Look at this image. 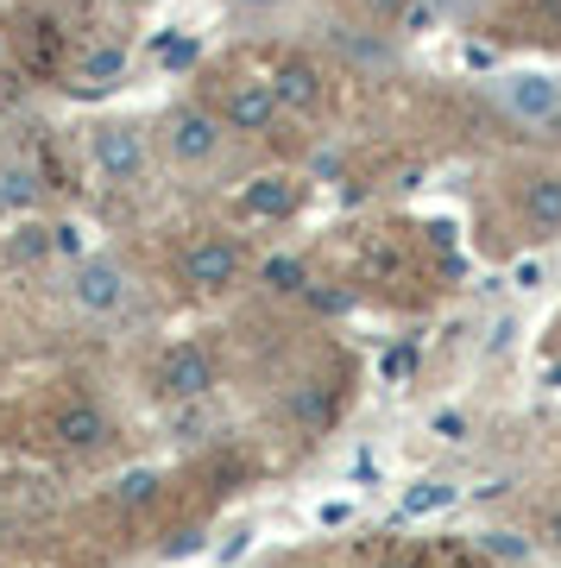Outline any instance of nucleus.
<instances>
[{
	"label": "nucleus",
	"mask_w": 561,
	"mask_h": 568,
	"mask_svg": "<svg viewBox=\"0 0 561 568\" xmlns=\"http://www.w3.org/2000/svg\"><path fill=\"white\" fill-rule=\"evenodd\" d=\"M221 145H227V126H221V114H208V108L183 102L164 114V152H171V164H183V171H208V164L221 159Z\"/></svg>",
	"instance_id": "1"
},
{
	"label": "nucleus",
	"mask_w": 561,
	"mask_h": 568,
	"mask_svg": "<svg viewBox=\"0 0 561 568\" xmlns=\"http://www.w3.org/2000/svg\"><path fill=\"white\" fill-rule=\"evenodd\" d=\"M126 297H133V278H126L121 260H108V253H89V260L70 272V304H76L89 323H108V316H121Z\"/></svg>",
	"instance_id": "2"
},
{
	"label": "nucleus",
	"mask_w": 561,
	"mask_h": 568,
	"mask_svg": "<svg viewBox=\"0 0 561 568\" xmlns=\"http://www.w3.org/2000/svg\"><path fill=\"white\" fill-rule=\"evenodd\" d=\"M89 164H95L101 183H133L145 171V133L126 121L89 126Z\"/></svg>",
	"instance_id": "3"
},
{
	"label": "nucleus",
	"mask_w": 561,
	"mask_h": 568,
	"mask_svg": "<svg viewBox=\"0 0 561 568\" xmlns=\"http://www.w3.org/2000/svg\"><path fill=\"white\" fill-rule=\"evenodd\" d=\"M272 121H278V95H272L265 77H246L227 89V102H221V126L227 133H265Z\"/></svg>",
	"instance_id": "4"
},
{
	"label": "nucleus",
	"mask_w": 561,
	"mask_h": 568,
	"mask_svg": "<svg viewBox=\"0 0 561 568\" xmlns=\"http://www.w3.org/2000/svg\"><path fill=\"white\" fill-rule=\"evenodd\" d=\"M183 278L196 284V291H227V284L241 278V246L234 241H196L183 253Z\"/></svg>",
	"instance_id": "5"
},
{
	"label": "nucleus",
	"mask_w": 561,
	"mask_h": 568,
	"mask_svg": "<svg viewBox=\"0 0 561 568\" xmlns=\"http://www.w3.org/2000/svg\"><path fill=\"white\" fill-rule=\"evenodd\" d=\"M159 386L171 392V398H202V392L215 386V361H208L196 342H177L159 361Z\"/></svg>",
	"instance_id": "6"
},
{
	"label": "nucleus",
	"mask_w": 561,
	"mask_h": 568,
	"mask_svg": "<svg viewBox=\"0 0 561 568\" xmlns=\"http://www.w3.org/2000/svg\"><path fill=\"white\" fill-rule=\"evenodd\" d=\"M499 95H504V108H511L518 121H555V108H561L555 77H511Z\"/></svg>",
	"instance_id": "7"
},
{
	"label": "nucleus",
	"mask_w": 561,
	"mask_h": 568,
	"mask_svg": "<svg viewBox=\"0 0 561 568\" xmlns=\"http://www.w3.org/2000/svg\"><path fill=\"white\" fill-rule=\"evenodd\" d=\"M272 82V95H278V108H316L322 102V77H316V63H278V77H265Z\"/></svg>",
	"instance_id": "8"
},
{
	"label": "nucleus",
	"mask_w": 561,
	"mask_h": 568,
	"mask_svg": "<svg viewBox=\"0 0 561 568\" xmlns=\"http://www.w3.org/2000/svg\"><path fill=\"white\" fill-rule=\"evenodd\" d=\"M51 436H58L63 448H101L108 443V417H101L95 405H63L58 424H51Z\"/></svg>",
	"instance_id": "9"
},
{
	"label": "nucleus",
	"mask_w": 561,
	"mask_h": 568,
	"mask_svg": "<svg viewBox=\"0 0 561 568\" xmlns=\"http://www.w3.org/2000/svg\"><path fill=\"white\" fill-rule=\"evenodd\" d=\"M523 222L537 227V234H555L561 227V171H549V178H537L523 190Z\"/></svg>",
	"instance_id": "10"
},
{
	"label": "nucleus",
	"mask_w": 561,
	"mask_h": 568,
	"mask_svg": "<svg viewBox=\"0 0 561 568\" xmlns=\"http://www.w3.org/2000/svg\"><path fill=\"white\" fill-rule=\"evenodd\" d=\"M241 209H246V215H259V222H272V215H290V209H297V183H290V178H259V183L241 196Z\"/></svg>",
	"instance_id": "11"
},
{
	"label": "nucleus",
	"mask_w": 561,
	"mask_h": 568,
	"mask_svg": "<svg viewBox=\"0 0 561 568\" xmlns=\"http://www.w3.org/2000/svg\"><path fill=\"white\" fill-rule=\"evenodd\" d=\"M461 499V487H448V480H429V487H417V493H404V506H398V518H429V511H441V506H455Z\"/></svg>",
	"instance_id": "12"
},
{
	"label": "nucleus",
	"mask_w": 561,
	"mask_h": 568,
	"mask_svg": "<svg viewBox=\"0 0 561 568\" xmlns=\"http://www.w3.org/2000/svg\"><path fill=\"white\" fill-rule=\"evenodd\" d=\"M152 493H159V474H152V467H133L121 487H114V499H121V506H145Z\"/></svg>",
	"instance_id": "13"
},
{
	"label": "nucleus",
	"mask_w": 561,
	"mask_h": 568,
	"mask_svg": "<svg viewBox=\"0 0 561 568\" xmlns=\"http://www.w3.org/2000/svg\"><path fill=\"white\" fill-rule=\"evenodd\" d=\"M480 544L492 549V556H504V562H530V544H523V537H511V530H486Z\"/></svg>",
	"instance_id": "14"
},
{
	"label": "nucleus",
	"mask_w": 561,
	"mask_h": 568,
	"mask_svg": "<svg viewBox=\"0 0 561 568\" xmlns=\"http://www.w3.org/2000/svg\"><path fill=\"white\" fill-rule=\"evenodd\" d=\"M82 77H89V82L121 77V51H89V58H82Z\"/></svg>",
	"instance_id": "15"
},
{
	"label": "nucleus",
	"mask_w": 561,
	"mask_h": 568,
	"mask_svg": "<svg viewBox=\"0 0 561 568\" xmlns=\"http://www.w3.org/2000/svg\"><path fill=\"white\" fill-rule=\"evenodd\" d=\"M265 284H272V291H297V284H303V265H297V260H272V265H265Z\"/></svg>",
	"instance_id": "16"
},
{
	"label": "nucleus",
	"mask_w": 561,
	"mask_h": 568,
	"mask_svg": "<svg viewBox=\"0 0 561 568\" xmlns=\"http://www.w3.org/2000/svg\"><path fill=\"white\" fill-rule=\"evenodd\" d=\"M436 436L461 443V436H467V417H461V410H441V417H436Z\"/></svg>",
	"instance_id": "17"
},
{
	"label": "nucleus",
	"mask_w": 561,
	"mask_h": 568,
	"mask_svg": "<svg viewBox=\"0 0 561 568\" xmlns=\"http://www.w3.org/2000/svg\"><path fill=\"white\" fill-rule=\"evenodd\" d=\"M0 196H7V203H32V183H26L20 171H13V178H7V190H0Z\"/></svg>",
	"instance_id": "18"
},
{
	"label": "nucleus",
	"mask_w": 561,
	"mask_h": 568,
	"mask_svg": "<svg viewBox=\"0 0 561 568\" xmlns=\"http://www.w3.org/2000/svg\"><path fill=\"white\" fill-rule=\"evenodd\" d=\"M410 361H417V354H410V347H398V354L385 361V373H391V379H404V373H410Z\"/></svg>",
	"instance_id": "19"
},
{
	"label": "nucleus",
	"mask_w": 561,
	"mask_h": 568,
	"mask_svg": "<svg viewBox=\"0 0 561 568\" xmlns=\"http://www.w3.org/2000/svg\"><path fill=\"white\" fill-rule=\"evenodd\" d=\"M518 284H523V291H530V284H542V265H537V260H523V265H518Z\"/></svg>",
	"instance_id": "20"
},
{
	"label": "nucleus",
	"mask_w": 561,
	"mask_h": 568,
	"mask_svg": "<svg viewBox=\"0 0 561 568\" xmlns=\"http://www.w3.org/2000/svg\"><path fill=\"white\" fill-rule=\"evenodd\" d=\"M549 537H555V544H561V511H555V518H549Z\"/></svg>",
	"instance_id": "21"
},
{
	"label": "nucleus",
	"mask_w": 561,
	"mask_h": 568,
	"mask_svg": "<svg viewBox=\"0 0 561 568\" xmlns=\"http://www.w3.org/2000/svg\"><path fill=\"white\" fill-rule=\"evenodd\" d=\"M246 7H278V0H246Z\"/></svg>",
	"instance_id": "22"
},
{
	"label": "nucleus",
	"mask_w": 561,
	"mask_h": 568,
	"mask_svg": "<svg viewBox=\"0 0 561 568\" xmlns=\"http://www.w3.org/2000/svg\"><path fill=\"white\" fill-rule=\"evenodd\" d=\"M549 386H561V366H555V373H549Z\"/></svg>",
	"instance_id": "23"
},
{
	"label": "nucleus",
	"mask_w": 561,
	"mask_h": 568,
	"mask_svg": "<svg viewBox=\"0 0 561 568\" xmlns=\"http://www.w3.org/2000/svg\"><path fill=\"white\" fill-rule=\"evenodd\" d=\"M555 126H561V108H555Z\"/></svg>",
	"instance_id": "24"
},
{
	"label": "nucleus",
	"mask_w": 561,
	"mask_h": 568,
	"mask_svg": "<svg viewBox=\"0 0 561 568\" xmlns=\"http://www.w3.org/2000/svg\"><path fill=\"white\" fill-rule=\"evenodd\" d=\"M391 568H410V562H391Z\"/></svg>",
	"instance_id": "25"
}]
</instances>
